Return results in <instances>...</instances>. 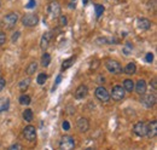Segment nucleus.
Instances as JSON below:
<instances>
[{
    "instance_id": "1",
    "label": "nucleus",
    "mask_w": 157,
    "mask_h": 150,
    "mask_svg": "<svg viewBox=\"0 0 157 150\" xmlns=\"http://www.w3.org/2000/svg\"><path fill=\"white\" fill-rule=\"evenodd\" d=\"M125 94H126V91L123 89V86H120V85H116L112 87L111 90V93H110V97L116 102H120L125 98Z\"/></svg>"
},
{
    "instance_id": "2",
    "label": "nucleus",
    "mask_w": 157,
    "mask_h": 150,
    "mask_svg": "<svg viewBox=\"0 0 157 150\" xmlns=\"http://www.w3.org/2000/svg\"><path fill=\"white\" fill-rule=\"evenodd\" d=\"M75 148V141L73 137L70 136H64L62 137V139L59 142V149L63 150H71Z\"/></svg>"
},
{
    "instance_id": "3",
    "label": "nucleus",
    "mask_w": 157,
    "mask_h": 150,
    "mask_svg": "<svg viewBox=\"0 0 157 150\" xmlns=\"http://www.w3.org/2000/svg\"><path fill=\"white\" fill-rule=\"evenodd\" d=\"M107 69L111 73V74H121L122 73V67L117 61L114 59H108L107 63H105Z\"/></svg>"
},
{
    "instance_id": "4",
    "label": "nucleus",
    "mask_w": 157,
    "mask_h": 150,
    "mask_svg": "<svg viewBox=\"0 0 157 150\" xmlns=\"http://www.w3.org/2000/svg\"><path fill=\"white\" fill-rule=\"evenodd\" d=\"M96 97H97L98 101L107 103V102H109V99H110V93L107 91L105 87L99 86V87L96 89Z\"/></svg>"
},
{
    "instance_id": "5",
    "label": "nucleus",
    "mask_w": 157,
    "mask_h": 150,
    "mask_svg": "<svg viewBox=\"0 0 157 150\" xmlns=\"http://www.w3.org/2000/svg\"><path fill=\"white\" fill-rule=\"evenodd\" d=\"M22 23L24 27H34L39 23V17L34 14H28L22 17Z\"/></svg>"
},
{
    "instance_id": "6",
    "label": "nucleus",
    "mask_w": 157,
    "mask_h": 150,
    "mask_svg": "<svg viewBox=\"0 0 157 150\" xmlns=\"http://www.w3.org/2000/svg\"><path fill=\"white\" fill-rule=\"evenodd\" d=\"M17 21H18V15L15 14V12H11V14L6 15V16L4 17V19H3L4 26H5L6 28H14V27L16 26Z\"/></svg>"
},
{
    "instance_id": "7",
    "label": "nucleus",
    "mask_w": 157,
    "mask_h": 150,
    "mask_svg": "<svg viewBox=\"0 0 157 150\" xmlns=\"http://www.w3.org/2000/svg\"><path fill=\"white\" fill-rule=\"evenodd\" d=\"M133 132L134 134H137L138 137H144V136H146L148 133V125L145 122H143V121H139L134 125V127H133Z\"/></svg>"
},
{
    "instance_id": "8",
    "label": "nucleus",
    "mask_w": 157,
    "mask_h": 150,
    "mask_svg": "<svg viewBox=\"0 0 157 150\" xmlns=\"http://www.w3.org/2000/svg\"><path fill=\"white\" fill-rule=\"evenodd\" d=\"M47 12H48V15H50L52 18L58 17V16L60 15V5H59L57 1H52V3L48 5Z\"/></svg>"
},
{
    "instance_id": "9",
    "label": "nucleus",
    "mask_w": 157,
    "mask_h": 150,
    "mask_svg": "<svg viewBox=\"0 0 157 150\" xmlns=\"http://www.w3.org/2000/svg\"><path fill=\"white\" fill-rule=\"evenodd\" d=\"M23 136L25 137V139H28L29 142H34L36 139V130L34 126L29 125L23 130Z\"/></svg>"
},
{
    "instance_id": "10",
    "label": "nucleus",
    "mask_w": 157,
    "mask_h": 150,
    "mask_svg": "<svg viewBox=\"0 0 157 150\" xmlns=\"http://www.w3.org/2000/svg\"><path fill=\"white\" fill-rule=\"evenodd\" d=\"M140 102L145 105V107H148V108H151V107H153L155 104H156V96L155 94H145V93H143V97L140 98Z\"/></svg>"
},
{
    "instance_id": "11",
    "label": "nucleus",
    "mask_w": 157,
    "mask_h": 150,
    "mask_svg": "<svg viewBox=\"0 0 157 150\" xmlns=\"http://www.w3.org/2000/svg\"><path fill=\"white\" fill-rule=\"evenodd\" d=\"M88 94V87L86 85H80L75 91V98L76 99H84Z\"/></svg>"
},
{
    "instance_id": "12",
    "label": "nucleus",
    "mask_w": 157,
    "mask_h": 150,
    "mask_svg": "<svg viewBox=\"0 0 157 150\" xmlns=\"http://www.w3.org/2000/svg\"><path fill=\"white\" fill-rule=\"evenodd\" d=\"M51 39H52V33H51V32H46V33L42 35L41 41H40V46H41V48H42V51H46V50H47Z\"/></svg>"
},
{
    "instance_id": "13",
    "label": "nucleus",
    "mask_w": 157,
    "mask_h": 150,
    "mask_svg": "<svg viewBox=\"0 0 157 150\" xmlns=\"http://www.w3.org/2000/svg\"><path fill=\"white\" fill-rule=\"evenodd\" d=\"M137 26L140 30H149L150 27H151V21L145 18V17H143V18H139L137 21Z\"/></svg>"
},
{
    "instance_id": "14",
    "label": "nucleus",
    "mask_w": 157,
    "mask_h": 150,
    "mask_svg": "<svg viewBox=\"0 0 157 150\" xmlns=\"http://www.w3.org/2000/svg\"><path fill=\"white\" fill-rule=\"evenodd\" d=\"M77 128L81 132H87L89 128V122L86 118H80L77 120Z\"/></svg>"
},
{
    "instance_id": "15",
    "label": "nucleus",
    "mask_w": 157,
    "mask_h": 150,
    "mask_svg": "<svg viewBox=\"0 0 157 150\" xmlns=\"http://www.w3.org/2000/svg\"><path fill=\"white\" fill-rule=\"evenodd\" d=\"M157 134V121L153 120L149 123V126H148V133L146 136L150 137V138H153V137H156Z\"/></svg>"
},
{
    "instance_id": "16",
    "label": "nucleus",
    "mask_w": 157,
    "mask_h": 150,
    "mask_svg": "<svg viewBox=\"0 0 157 150\" xmlns=\"http://www.w3.org/2000/svg\"><path fill=\"white\" fill-rule=\"evenodd\" d=\"M134 89H135V91H137L139 94L145 93V92H146V82H145V80H143V79L138 80L137 84H135V86H134Z\"/></svg>"
},
{
    "instance_id": "17",
    "label": "nucleus",
    "mask_w": 157,
    "mask_h": 150,
    "mask_svg": "<svg viewBox=\"0 0 157 150\" xmlns=\"http://www.w3.org/2000/svg\"><path fill=\"white\" fill-rule=\"evenodd\" d=\"M123 89H125L126 92H132L134 90V82H133V80L126 79L123 81Z\"/></svg>"
},
{
    "instance_id": "18",
    "label": "nucleus",
    "mask_w": 157,
    "mask_h": 150,
    "mask_svg": "<svg viewBox=\"0 0 157 150\" xmlns=\"http://www.w3.org/2000/svg\"><path fill=\"white\" fill-rule=\"evenodd\" d=\"M123 71L126 73V74H128V75H132V74H134L135 71H137V66H135V63H128L126 67H125V69H123Z\"/></svg>"
},
{
    "instance_id": "19",
    "label": "nucleus",
    "mask_w": 157,
    "mask_h": 150,
    "mask_svg": "<svg viewBox=\"0 0 157 150\" xmlns=\"http://www.w3.org/2000/svg\"><path fill=\"white\" fill-rule=\"evenodd\" d=\"M74 62H75V57H70V58H68V59H65V61L63 62V64H62V70L64 71V70L69 69V68L74 64Z\"/></svg>"
},
{
    "instance_id": "20",
    "label": "nucleus",
    "mask_w": 157,
    "mask_h": 150,
    "mask_svg": "<svg viewBox=\"0 0 157 150\" xmlns=\"http://www.w3.org/2000/svg\"><path fill=\"white\" fill-rule=\"evenodd\" d=\"M33 118H34V114H33V110L32 109H25L23 111V119L27 121V122L33 121Z\"/></svg>"
},
{
    "instance_id": "21",
    "label": "nucleus",
    "mask_w": 157,
    "mask_h": 150,
    "mask_svg": "<svg viewBox=\"0 0 157 150\" xmlns=\"http://www.w3.org/2000/svg\"><path fill=\"white\" fill-rule=\"evenodd\" d=\"M19 104L21 105H29L30 104V102H32V99H30V97L28 96V94H22L21 97H19Z\"/></svg>"
},
{
    "instance_id": "22",
    "label": "nucleus",
    "mask_w": 157,
    "mask_h": 150,
    "mask_svg": "<svg viewBox=\"0 0 157 150\" xmlns=\"http://www.w3.org/2000/svg\"><path fill=\"white\" fill-rule=\"evenodd\" d=\"M50 63H51V56H50L48 53L45 52V53L42 55V57H41V66H42V67H48Z\"/></svg>"
},
{
    "instance_id": "23",
    "label": "nucleus",
    "mask_w": 157,
    "mask_h": 150,
    "mask_svg": "<svg viewBox=\"0 0 157 150\" xmlns=\"http://www.w3.org/2000/svg\"><path fill=\"white\" fill-rule=\"evenodd\" d=\"M29 85H30V80L29 79H24V80H22V81H19V90L21 91H25L29 87Z\"/></svg>"
},
{
    "instance_id": "24",
    "label": "nucleus",
    "mask_w": 157,
    "mask_h": 150,
    "mask_svg": "<svg viewBox=\"0 0 157 150\" xmlns=\"http://www.w3.org/2000/svg\"><path fill=\"white\" fill-rule=\"evenodd\" d=\"M36 69H37V63H36V62H32V63L28 66V68H27V74L28 75H33L36 71Z\"/></svg>"
},
{
    "instance_id": "25",
    "label": "nucleus",
    "mask_w": 157,
    "mask_h": 150,
    "mask_svg": "<svg viewBox=\"0 0 157 150\" xmlns=\"http://www.w3.org/2000/svg\"><path fill=\"white\" fill-rule=\"evenodd\" d=\"M46 80H47V75H46L45 73H41V74H39V75H37L36 81H37L39 85H44V84L46 82Z\"/></svg>"
},
{
    "instance_id": "26",
    "label": "nucleus",
    "mask_w": 157,
    "mask_h": 150,
    "mask_svg": "<svg viewBox=\"0 0 157 150\" xmlns=\"http://www.w3.org/2000/svg\"><path fill=\"white\" fill-rule=\"evenodd\" d=\"M94 9H96V16H97V18H99V17L103 15L104 10H105L103 5H99V4H97V5L94 6Z\"/></svg>"
},
{
    "instance_id": "27",
    "label": "nucleus",
    "mask_w": 157,
    "mask_h": 150,
    "mask_svg": "<svg viewBox=\"0 0 157 150\" xmlns=\"http://www.w3.org/2000/svg\"><path fill=\"white\" fill-rule=\"evenodd\" d=\"M132 50H133V45L130 43H127L123 47V52H125L126 56H128V55H130V52H132Z\"/></svg>"
},
{
    "instance_id": "28",
    "label": "nucleus",
    "mask_w": 157,
    "mask_h": 150,
    "mask_svg": "<svg viewBox=\"0 0 157 150\" xmlns=\"http://www.w3.org/2000/svg\"><path fill=\"white\" fill-rule=\"evenodd\" d=\"M3 104L0 105V111H5V110H7L9 109V105H10V101L6 98V99H3Z\"/></svg>"
},
{
    "instance_id": "29",
    "label": "nucleus",
    "mask_w": 157,
    "mask_h": 150,
    "mask_svg": "<svg viewBox=\"0 0 157 150\" xmlns=\"http://www.w3.org/2000/svg\"><path fill=\"white\" fill-rule=\"evenodd\" d=\"M58 18H59V24L60 26H67L68 24V18L65 17V16H58Z\"/></svg>"
},
{
    "instance_id": "30",
    "label": "nucleus",
    "mask_w": 157,
    "mask_h": 150,
    "mask_svg": "<svg viewBox=\"0 0 157 150\" xmlns=\"http://www.w3.org/2000/svg\"><path fill=\"white\" fill-rule=\"evenodd\" d=\"M62 127H63L64 131H69V130H70V123H69L67 120H64L63 123H62Z\"/></svg>"
},
{
    "instance_id": "31",
    "label": "nucleus",
    "mask_w": 157,
    "mask_h": 150,
    "mask_svg": "<svg viewBox=\"0 0 157 150\" xmlns=\"http://www.w3.org/2000/svg\"><path fill=\"white\" fill-rule=\"evenodd\" d=\"M35 5H36V1H35V0H29L28 4L25 5V7H27V9H34Z\"/></svg>"
},
{
    "instance_id": "32",
    "label": "nucleus",
    "mask_w": 157,
    "mask_h": 150,
    "mask_svg": "<svg viewBox=\"0 0 157 150\" xmlns=\"http://www.w3.org/2000/svg\"><path fill=\"white\" fill-rule=\"evenodd\" d=\"M5 41H6V35H5L3 32H0V46L4 45Z\"/></svg>"
},
{
    "instance_id": "33",
    "label": "nucleus",
    "mask_w": 157,
    "mask_h": 150,
    "mask_svg": "<svg viewBox=\"0 0 157 150\" xmlns=\"http://www.w3.org/2000/svg\"><path fill=\"white\" fill-rule=\"evenodd\" d=\"M145 61L148 62V63H151V62L153 61V55H152L151 52H149V53L146 55V57H145Z\"/></svg>"
},
{
    "instance_id": "34",
    "label": "nucleus",
    "mask_w": 157,
    "mask_h": 150,
    "mask_svg": "<svg viewBox=\"0 0 157 150\" xmlns=\"http://www.w3.org/2000/svg\"><path fill=\"white\" fill-rule=\"evenodd\" d=\"M5 85H6V81H5V79H4V78H0V91H3V90H4Z\"/></svg>"
},
{
    "instance_id": "35",
    "label": "nucleus",
    "mask_w": 157,
    "mask_h": 150,
    "mask_svg": "<svg viewBox=\"0 0 157 150\" xmlns=\"http://www.w3.org/2000/svg\"><path fill=\"white\" fill-rule=\"evenodd\" d=\"M16 149H22V145L21 144H14L10 146V150H16Z\"/></svg>"
},
{
    "instance_id": "36",
    "label": "nucleus",
    "mask_w": 157,
    "mask_h": 150,
    "mask_svg": "<svg viewBox=\"0 0 157 150\" xmlns=\"http://www.w3.org/2000/svg\"><path fill=\"white\" fill-rule=\"evenodd\" d=\"M18 36H19V32H16L14 35H12V43H16V40L18 39Z\"/></svg>"
},
{
    "instance_id": "37",
    "label": "nucleus",
    "mask_w": 157,
    "mask_h": 150,
    "mask_svg": "<svg viewBox=\"0 0 157 150\" xmlns=\"http://www.w3.org/2000/svg\"><path fill=\"white\" fill-rule=\"evenodd\" d=\"M60 81H62V75H58L57 79H56V85H55V87H57V86L60 84Z\"/></svg>"
},
{
    "instance_id": "38",
    "label": "nucleus",
    "mask_w": 157,
    "mask_h": 150,
    "mask_svg": "<svg viewBox=\"0 0 157 150\" xmlns=\"http://www.w3.org/2000/svg\"><path fill=\"white\" fill-rule=\"evenodd\" d=\"M151 85H152V87H153V90H156V89H157V82H156V79H153V80H152Z\"/></svg>"
},
{
    "instance_id": "39",
    "label": "nucleus",
    "mask_w": 157,
    "mask_h": 150,
    "mask_svg": "<svg viewBox=\"0 0 157 150\" xmlns=\"http://www.w3.org/2000/svg\"><path fill=\"white\" fill-rule=\"evenodd\" d=\"M69 7H70V9H75V7H76L75 3H70V4H69Z\"/></svg>"
},
{
    "instance_id": "40",
    "label": "nucleus",
    "mask_w": 157,
    "mask_h": 150,
    "mask_svg": "<svg viewBox=\"0 0 157 150\" xmlns=\"http://www.w3.org/2000/svg\"><path fill=\"white\" fill-rule=\"evenodd\" d=\"M82 4L84 5H87L88 4V0H82Z\"/></svg>"
},
{
    "instance_id": "41",
    "label": "nucleus",
    "mask_w": 157,
    "mask_h": 150,
    "mask_svg": "<svg viewBox=\"0 0 157 150\" xmlns=\"http://www.w3.org/2000/svg\"><path fill=\"white\" fill-rule=\"evenodd\" d=\"M74 1H75V0H74Z\"/></svg>"
}]
</instances>
